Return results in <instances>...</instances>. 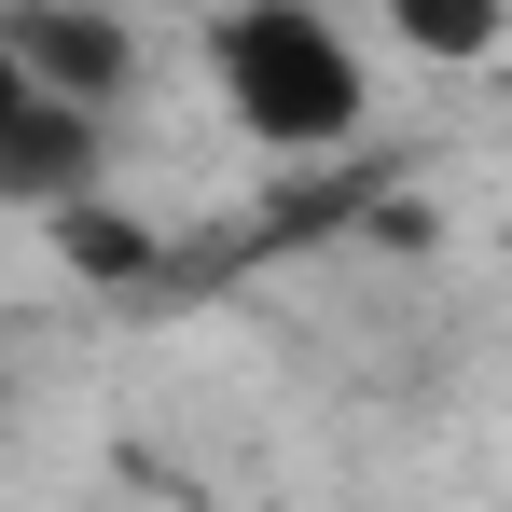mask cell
<instances>
[{"mask_svg": "<svg viewBox=\"0 0 512 512\" xmlns=\"http://www.w3.org/2000/svg\"><path fill=\"white\" fill-rule=\"evenodd\" d=\"M0 56L56 97V111H97V125H111V97L139 84V28H125L111 0H14V14H0Z\"/></svg>", "mask_w": 512, "mask_h": 512, "instance_id": "cell-2", "label": "cell"}, {"mask_svg": "<svg viewBox=\"0 0 512 512\" xmlns=\"http://www.w3.org/2000/svg\"><path fill=\"white\" fill-rule=\"evenodd\" d=\"M42 236H56V263H70V277H97V291H139V277H167V236H139L111 194H70V208H42Z\"/></svg>", "mask_w": 512, "mask_h": 512, "instance_id": "cell-4", "label": "cell"}, {"mask_svg": "<svg viewBox=\"0 0 512 512\" xmlns=\"http://www.w3.org/2000/svg\"><path fill=\"white\" fill-rule=\"evenodd\" d=\"M388 28H402V56H429V70H485L512 42V0H388Z\"/></svg>", "mask_w": 512, "mask_h": 512, "instance_id": "cell-5", "label": "cell"}, {"mask_svg": "<svg viewBox=\"0 0 512 512\" xmlns=\"http://www.w3.org/2000/svg\"><path fill=\"white\" fill-rule=\"evenodd\" d=\"M208 97L277 167H333L346 139L374 125V70H360V42L319 0H222L208 14Z\"/></svg>", "mask_w": 512, "mask_h": 512, "instance_id": "cell-1", "label": "cell"}, {"mask_svg": "<svg viewBox=\"0 0 512 512\" xmlns=\"http://www.w3.org/2000/svg\"><path fill=\"white\" fill-rule=\"evenodd\" d=\"M70 194H97V111H56L0 56V208H70Z\"/></svg>", "mask_w": 512, "mask_h": 512, "instance_id": "cell-3", "label": "cell"}]
</instances>
